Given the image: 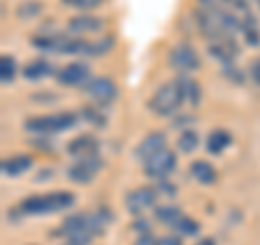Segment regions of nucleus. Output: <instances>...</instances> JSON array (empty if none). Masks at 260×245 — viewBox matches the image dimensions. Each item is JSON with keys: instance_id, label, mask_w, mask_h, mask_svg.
<instances>
[{"instance_id": "nucleus-1", "label": "nucleus", "mask_w": 260, "mask_h": 245, "mask_svg": "<svg viewBox=\"0 0 260 245\" xmlns=\"http://www.w3.org/2000/svg\"><path fill=\"white\" fill-rule=\"evenodd\" d=\"M74 204V195L70 191H52L46 195H30V198L22 200L20 208L24 215H52L65 210Z\"/></svg>"}, {"instance_id": "nucleus-2", "label": "nucleus", "mask_w": 260, "mask_h": 245, "mask_svg": "<svg viewBox=\"0 0 260 245\" xmlns=\"http://www.w3.org/2000/svg\"><path fill=\"white\" fill-rule=\"evenodd\" d=\"M80 115L78 113H54V115H39V117H30L26 119L24 128L28 133H39V135H50V133H65V130L74 128L78 124Z\"/></svg>"}, {"instance_id": "nucleus-3", "label": "nucleus", "mask_w": 260, "mask_h": 245, "mask_svg": "<svg viewBox=\"0 0 260 245\" xmlns=\"http://www.w3.org/2000/svg\"><path fill=\"white\" fill-rule=\"evenodd\" d=\"M184 102V91L180 83H167V85H160L156 91H154V96L150 98L148 107L152 113H156V115H172V113H176L178 109H180V104Z\"/></svg>"}, {"instance_id": "nucleus-4", "label": "nucleus", "mask_w": 260, "mask_h": 245, "mask_svg": "<svg viewBox=\"0 0 260 245\" xmlns=\"http://www.w3.org/2000/svg\"><path fill=\"white\" fill-rule=\"evenodd\" d=\"M104 161L100 154H93V157H85V159H76V163L68 169V178L72 182L78 185H87L91 182L93 178L98 176V171L102 169Z\"/></svg>"}, {"instance_id": "nucleus-5", "label": "nucleus", "mask_w": 260, "mask_h": 245, "mask_svg": "<svg viewBox=\"0 0 260 245\" xmlns=\"http://www.w3.org/2000/svg\"><path fill=\"white\" fill-rule=\"evenodd\" d=\"M83 91L85 96H89L95 104H109L111 100H115L117 96V87L113 80L104 78V76H98V78H91L87 80L83 85Z\"/></svg>"}, {"instance_id": "nucleus-6", "label": "nucleus", "mask_w": 260, "mask_h": 245, "mask_svg": "<svg viewBox=\"0 0 260 245\" xmlns=\"http://www.w3.org/2000/svg\"><path fill=\"white\" fill-rule=\"evenodd\" d=\"M174 167H176V154L169 152L167 148L143 163V171L150 178H167L174 171Z\"/></svg>"}, {"instance_id": "nucleus-7", "label": "nucleus", "mask_w": 260, "mask_h": 245, "mask_svg": "<svg viewBox=\"0 0 260 245\" xmlns=\"http://www.w3.org/2000/svg\"><path fill=\"white\" fill-rule=\"evenodd\" d=\"M169 63H172V68H176L178 72H193L200 68V59H198V52L193 50L189 44H180L176 46L172 52H169Z\"/></svg>"}, {"instance_id": "nucleus-8", "label": "nucleus", "mask_w": 260, "mask_h": 245, "mask_svg": "<svg viewBox=\"0 0 260 245\" xmlns=\"http://www.w3.org/2000/svg\"><path fill=\"white\" fill-rule=\"evenodd\" d=\"M208 52L219 63L230 65V63H234V59H237L239 46L234 44V39L230 35H225V37H219V39H210L208 42Z\"/></svg>"}, {"instance_id": "nucleus-9", "label": "nucleus", "mask_w": 260, "mask_h": 245, "mask_svg": "<svg viewBox=\"0 0 260 245\" xmlns=\"http://www.w3.org/2000/svg\"><path fill=\"white\" fill-rule=\"evenodd\" d=\"M154 204H156V191L154 189H135L126 195V208L130 215H141Z\"/></svg>"}, {"instance_id": "nucleus-10", "label": "nucleus", "mask_w": 260, "mask_h": 245, "mask_svg": "<svg viewBox=\"0 0 260 245\" xmlns=\"http://www.w3.org/2000/svg\"><path fill=\"white\" fill-rule=\"evenodd\" d=\"M167 148V137H165V133H150L148 137H143L141 141H139V145H137V150H135V154H137V159H139L141 163H145L148 159H152L154 154H158L160 150H165Z\"/></svg>"}, {"instance_id": "nucleus-11", "label": "nucleus", "mask_w": 260, "mask_h": 245, "mask_svg": "<svg viewBox=\"0 0 260 245\" xmlns=\"http://www.w3.org/2000/svg\"><path fill=\"white\" fill-rule=\"evenodd\" d=\"M100 150V141L91 135H80L76 139H72L68 143V152L74 159H85V157H93Z\"/></svg>"}, {"instance_id": "nucleus-12", "label": "nucleus", "mask_w": 260, "mask_h": 245, "mask_svg": "<svg viewBox=\"0 0 260 245\" xmlns=\"http://www.w3.org/2000/svg\"><path fill=\"white\" fill-rule=\"evenodd\" d=\"M89 78V68L85 63H70L56 74V80L68 87H78Z\"/></svg>"}, {"instance_id": "nucleus-13", "label": "nucleus", "mask_w": 260, "mask_h": 245, "mask_svg": "<svg viewBox=\"0 0 260 245\" xmlns=\"http://www.w3.org/2000/svg\"><path fill=\"white\" fill-rule=\"evenodd\" d=\"M65 44H68V35H37L32 37V46L44 52H61L65 54Z\"/></svg>"}, {"instance_id": "nucleus-14", "label": "nucleus", "mask_w": 260, "mask_h": 245, "mask_svg": "<svg viewBox=\"0 0 260 245\" xmlns=\"http://www.w3.org/2000/svg\"><path fill=\"white\" fill-rule=\"evenodd\" d=\"M104 26V22L100 18H93V15H76V18H72L68 22V28L72 33H78V35H83V33H98Z\"/></svg>"}, {"instance_id": "nucleus-15", "label": "nucleus", "mask_w": 260, "mask_h": 245, "mask_svg": "<svg viewBox=\"0 0 260 245\" xmlns=\"http://www.w3.org/2000/svg\"><path fill=\"white\" fill-rule=\"evenodd\" d=\"M30 165H32L30 157H26V154H18V157H11V159L3 161V174L9 176V178H15V176L24 174L26 169H30Z\"/></svg>"}, {"instance_id": "nucleus-16", "label": "nucleus", "mask_w": 260, "mask_h": 245, "mask_svg": "<svg viewBox=\"0 0 260 245\" xmlns=\"http://www.w3.org/2000/svg\"><path fill=\"white\" fill-rule=\"evenodd\" d=\"M191 176L200 185H213L217 180V169L208 161H193L191 163Z\"/></svg>"}, {"instance_id": "nucleus-17", "label": "nucleus", "mask_w": 260, "mask_h": 245, "mask_svg": "<svg viewBox=\"0 0 260 245\" xmlns=\"http://www.w3.org/2000/svg\"><path fill=\"white\" fill-rule=\"evenodd\" d=\"M232 145V137L228 130H221V128H217L213 130V133L208 135V141H206V148L210 154H221L225 148H230Z\"/></svg>"}, {"instance_id": "nucleus-18", "label": "nucleus", "mask_w": 260, "mask_h": 245, "mask_svg": "<svg viewBox=\"0 0 260 245\" xmlns=\"http://www.w3.org/2000/svg\"><path fill=\"white\" fill-rule=\"evenodd\" d=\"M50 63L44 61V59H35V61H30L24 65V78H28V80H39V78H46L48 74H50Z\"/></svg>"}, {"instance_id": "nucleus-19", "label": "nucleus", "mask_w": 260, "mask_h": 245, "mask_svg": "<svg viewBox=\"0 0 260 245\" xmlns=\"http://www.w3.org/2000/svg\"><path fill=\"white\" fill-rule=\"evenodd\" d=\"M80 117L87 119L91 126H98V128H104L107 126V115L102 113V107H85L83 111H80Z\"/></svg>"}, {"instance_id": "nucleus-20", "label": "nucleus", "mask_w": 260, "mask_h": 245, "mask_svg": "<svg viewBox=\"0 0 260 245\" xmlns=\"http://www.w3.org/2000/svg\"><path fill=\"white\" fill-rule=\"evenodd\" d=\"M198 145H200V135L195 130H182V135L178 137V150L184 154L193 152Z\"/></svg>"}, {"instance_id": "nucleus-21", "label": "nucleus", "mask_w": 260, "mask_h": 245, "mask_svg": "<svg viewBox=\"0 0 260 245\" xmlns=\"http://www.w3.org/2000/svg\"><path fill=\"white\" fill-rule=\"evenodd\" d=\"M174 230L178 232V234H182V236H195L200 232V224L195 222V219H191V217H186V215H182L178 222L172 226Z\"/></svg>"}, {"instance_id": "nucleus-22", "label": "nucleus", "mask_w": 260, "mask_h": 245, "mask_svg": "<svg viewBox=\"0 0 260 245\" xmlns=\"http://www.w3.org/2000/svg\"><path fill=\"white\" fill-rule=\"evenodd\" d=\"M154 215H156L158 222L174 226V224L178 222V219L182 217V210L178 208V206H158L156 210H154Z\"/></svg>"}, {"instance_id": "nucleus-23", "label": "nucleus", "mask_w": 260, "mask_h": 245, "mask_svg": "<svg viewBox=\"0 0 260 245\" xmlns=\"http://www.w3.org/2000/svg\"><path fill=\"white\" fill-rule=\"evenodd\" d=\"M178 83H180L182 91H184V100H189L191 104L200 102V87H198L195 80H191V78H178Z\"/></svg>"}, {"instance_id": "nucleus-24", "label": "nucleus", "mask_w": 260, "mask_h": 245, "mask_svg": "<svg viewBox=\"0 0 260 245\" xmlns=\"http://www.w3.org/2000/svg\"><path fill=\"white\" fill-rule=\"evenodd\" d=\"M15 13H18L20 20H32L35 15L42 13V5L35 3V0H26V3H22L18 7V11H15Z\"/></svg>"}, {"instance_id": "nucleus-25", "label": "nucleus", "mask_w": 260, "mask_h": 245, "mask_svg": "<svg viewBox=\"0 0 260 245\" xmlns=\"http://www.w3.org/2000/svg\"><path fill=\"white\" fill-rule=\"evenodd\" d=\"M15 76V61H13V56L9 54H5L3 59H0V78H3V83H11Z\"/></svg>"}, {"instance_id": "nucleus-26", "label": "nucleus", "mask_w": 260, "mask_h": 245, "mask_svg": "<svg viewBox=\"0 0 260 245\" xmlns=\"http://www.w3.org/2000/svg\"><path fill=\"white\" fill-rule=\"evenodd\" d=\"M113 46V37H100L98 42L89 44V52L87 56H98V54H104Z\"/></svg>"}, {"instance_id": "nucleus-27", "label": "nucleus", "mask_w": 260, "mask_h": 245, "mask_svg": "<svg viewBox=\"0 0 260 245\" xmlns=\"http://www.w3.org/2000/svg\"><path fill=\"white\" fill-rule=\"evenodd\" d=\"M63 5L65 7H72V9H93V7L98 5H102V0H63Z\"/></svg>"}, {"instance_id": "nucleus-28", "label": "nucleus", "mask_w": 260, "mask_h": 245, "mask_svg": "<svg viewBox=\"0 0 260 245\" xmlns=\"http://www.w3.org/2000/svg\"><path fill=\"white\" fill-rule=\"evenodd\" d=\"M93 236H95L93 232L83 230V232H76V234L68 236V243H70V245H89V243H91Z\"/></svg>"}, {"instance_id": "nucleus-29", "label": "nucleus", "mask_w": 260, "mask_h": 245, "mask_svg": "<svg viewBox=\"0 0 260 245\" xmlns=\"http://www.w3.org/2000/svg\"><path fill=\"white\" fill-rule=\"evenodd\" d=\"M249 76H251V80H254L256 85H260V56L249 63Z\"/></svg>"}, {"instance_id": "nucleus-30", "label": "nucleus", "mask_w": 260, "mask_h": 245, "mask_svg": "<svg viewBox=\"0 0 260 245\" xmlns=\"http://www.w3.org/2000/svg\"><path fill=\"white\" fill-rule=\"evenodd\" d=\"M223 74L230 78V80H237V83H241V80H243V76L239 74V70L232 68V63H230V65H223Z\"/></svg>"}, {"instance_id": "nucleus-31", "label": "nucleus", "mask_w": 260, "mask_h": 245, "mask_svg": "<svg viewBox=\"0 0 260 245\" xmlns=\"http://www.w3.org/2000/svg\"><path fill=\"white\" fill-rule=\"evenodd\" d=\"M204 9H223L225 0H198Z\"/></svg>"}, {"instance_id": "nucleus-32", "label": "nucleus", "mask_w": 260, "mask_h": 245, "mask_svg": "<svg viewBox=\"0 0 260 245\" xmlns=\"http://www.w3.org/2000/svg\"><path fill=\"white\" fill-rule=\"evenodd\" d=\"M137 245H158V241H154V239H152V234H150V232H145V234L139 236Z\"/></svg>"}, {"instance_id": "nucleus-33", "label": "nucleus", "mask_w": 260, "mask_h": 245, "mask_svg": "<svg viewBox=\"0 0 260 245\" xmlns=\"http://www.w3.org/2000/svg\"><path fill=\"white\" fill-rule=\"evenodd\" d=\"M158 245H182V241L178 239V236H162Z\"/></svg>"}, {"instance_id": "nucleus-34", "label": "nucleus", "mask_w": 260, "mask_h": 245, "mask_svg": "<svg viewBox=\"0 0 260 245\" xmlns=\"http://www.w3.org/2000/svg\"><path fill=\"white\" fill-rule=\"evenodd\" d=\"M158 189H160V191H165L167 195H176V187H172L169 182H160Z\"/></svg>"}, {"instance_id": "nucleus-35", "label": "nucleus", "mask_w": 260, "mask_h": 245, "mask_svg": "<svg viewBox=\"0 0 260 245\" xmlns=\"http://www.w3.org/2000/svg\"><path fill=\"white\" fill-rule=\"evenodd\" d=\"M135 230H139V232H150V224H145V222H137L135 224Z\"/></svg>"}, {"instance_id": "nucleus-36", "label": "nucleus", "mask_w": 260, "mask_h": 245, "mask_svg": "<svg viewBox=\"0 0 260 245\" xmlns=\"http://www.w3.org/2000/svg\"><path fill=\"white\" fill-rule=\"evenodd\" d=\"M195 245H217L215 239H202L200 243H195Z\"/></svg>"}]
</instances>
